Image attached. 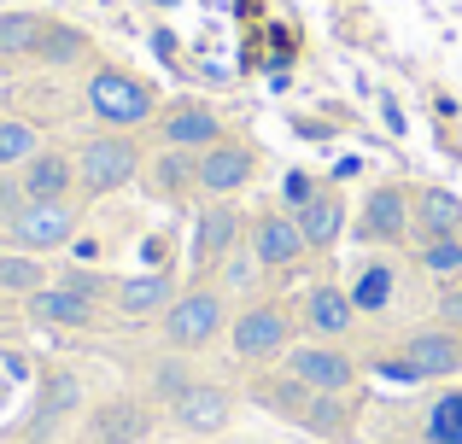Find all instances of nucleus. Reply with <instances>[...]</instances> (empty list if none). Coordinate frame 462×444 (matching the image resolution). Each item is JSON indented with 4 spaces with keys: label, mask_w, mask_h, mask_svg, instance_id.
Listing matches in <instances>:
<instances>
[{
    "label": "nucleus",
    "mask_w": 462,
    "mask_h": 444,
    "mask_svg": "<svg viewBox=\"0 0 462 444\" xmlns=\"http://www.w3.org/2000/svg\"><path fill=\"white\" fill-rule=\"evenodd\" d=\"M252 176H258V152L235 135H223L217 147L199 152V194L205 199H235L240 187H252Z\"/></svg>",
    "instance_id": "423d86ee"
},
{
    "label": "nucleus",
    "mask_w": 462,
    "mask_h": 444,
    "mask_svg": "<svg viewBox=\"0 0 462 444\" xmlns=\"http://www.w3.org/2000/svg\"><path fill=\"white\" fill-rule=\"evenodd\" d=\"M147 403L135 398H112L100 403V415H94V444H141L147 439Z\"/></svg>",
    "instance_id": "412c9836"
},
{
    "label": "nucleus",
    "mask_w": 462,
    "mask_h": 444,
    "mask_svg": "<svg viewBox=\"0 0 462 444\" xmlns=\"http://www.w3.org/2000/svg\"><path fill=\"white\" fill-rule=\"evenodd\" d=\"M287 375L305 380L310 392H351V386H357V363H351L334 340L293 345V351H287Z\"/></svg>",
    "instance_id": "0eeeda50"
},
{
    "label": "nucleus",
    "mask_w": 462,
    "mask_h": 444,
    "mask_svg": "<svg viewBox=\"0 0 462 444\" xmlns=\"http://www.w3.org/2000/svg\"><path fill=\"white\" fill-rule=\"evenodd\" d=\"M152 123H158V140H164V147H181V152H205V147L223 140V117L205 100H176V105H164Z\"/></svg>",
    "instance_id": "9d476101"
},
{
    "label": "nucleus",
    "mask_w": 462,
    "mask_h": 444,
    "mask_svg": "<svg viewBox=\"0 0 462 444\" xmlns=\"http://www.w3.org/2000/svg\"><path fill=\"white\" fill-rule=\"evenodd\" d=\"M346 293H351V304H357V316H381V310L393 304V293H398L393 263H363L357 281H351Z\"/></svg>",
    "instance_id": "4be33fe9"
},
{
    "label": "nucleus",
    "mask_w": 462,
    "mask_h": 444,
    "mask_svg": "<svg viewBox=\"0 0 462 444\" xmlns=\"http://www.w3.org/2000/svg\"><path fill=\"white\" fill-rule=\"evenodd\" d=\"M141 159H147V152L129 135L106 129V135H94V140L77 147V187L82 194H117V187H129L141 176Z\"/></svg>",
    "instance_id": "f03ea898"
},
{
    "label": "nucleus",
    "mask_w": 462,
    "mask_h": 444,
    "mask_svg": "<svg viewBox=\"0 0 462 444\" xmlns=\"http://www.w3.org/2000/svg\"><path fill=\"white\" fill-rule=\"evenodd\" d=\"M252 258H258V269H293L299 258H305V234H299V217L293 211H263L258 222H252Z\"/></svg>",
    "instance_id": "ddd939ff"
},
{
    "label": "nucleus",
    "mask_w": 462,
    "mask_h": 444,
    "mask_svg": "<svg viewBox=\"0 0 462 444\" xmlns=\"http://www.w3.org/2000/svg\"><path fill=\"white\" fill-rule=\"evenodd\" d=\"M112 298H117V310L124 316H164L170 304H176V281H170L164 269H147V275H124V281L112 286Z\"/></svg>",
    "instance_id": "a211bd4d"
},
{
    "label": "nucleus",
    "mask_w": 462,
    "mask_h": 444,
    "mask_svg": "<svg viewBox=\"0 0 462 444\" xmlns=\"http://www.w3.org/2000/svg\"><path fill=\"white\" fill-rule=\"evenodd\" d=\"M188 386H193V375H188L181 363H158V375H152V392H158V398H170V403H176Z\"/></svg>",
    "instance_id": "2f4dec72"
},
{
    "label": "nucleus",
    "mask_w": 462,
    "mask_h": 444,
    "mask_svg": "<svg viewBox=\"0 0 462 444\" xmlns=\"http://www.w3.org/2000/svg\"><path fill=\"white\" fill-rule=\"evenodd\" d=\"M23 205H30V194H23V182H18L12 170H0V222H12V217H18Z\"/></svg>",
    "instance_id": "72a5a7b5"
},
{
    "label": "nucleus",
    "mask_w": 462,
    "mask_h": 444,
    "mask_svg": "<svg viewBox=\"0 0 462 444\" xmlns=\"http://www.w3.org/2000/svg\"><path fill=\"white\" fill-rule=\"evenodd\" d=\"M228 351L240 357V363H275V357L293 351V316H287L282 304H252L240 310L235 322H228Z\"/></svg>",
    "instance_id": "20e7f679"
},
{
    "label": "nucleus",
    "mask_w": 462,
    "mask_h": 444,
    "mask_svg": "<svg viewBox=\"0 0 462 444\" xmlns=\"http://www.w3.org/2000/svg\"><path fill=\"white\" fill-rule=\"evenodd\" d=\"M18 182H23V194H30V199H70V187H77V152L42 147L18 170Z\"/></svg>",
    "instance_id": "dca6fc26"
},
{
    "label": "nucleus",
    "mask_w": 462,
    "mask_h": 444,
    "mask_svg": "<svg viewBox=\"0 0 462 444\" xmlns=\"http://www.w3.org/2000/svg\"><path fill=\"white\" fill-rule=\"evenodd\" d=\"M42 286H47V263L35 258V251H18V246H12L6 258H0V293L30 298V293H42Z\"/></svg>",
    "instance_id": "a878e982"
},
{
    "label": "nucleus",
    "mask_w": 462,
    "mask_h": 444,
    "mask_svg": "<svg viewBox=\"0 0 462 444\" xmlns=\"http://www.w3.org/2000/svg\"><path fill=\"white\" fill-rule=\"evenodd\" d=\"M299 421H305L316 439H346L351 433V403H346V392H310V403H305V415H299Z\"/></svg>",
    "instance_id": "b1692460"
},
{
    "label": "nucleus",
    "mask_w": 462,
    "mask_h": 444,
    "mask_svg": "<svg viewBox=\"0 0 462 444\" xmlns=\"http://www.w3.org/2000/svg\"><path fill=\"white\" fill-rule=\"evenodd\" d=\"M59 286H70V293L94 298V304L106 298V275H100V269H65V275H59Z\"/></svg>",
    "instance_id": "473e14b6"
},
{
    "label": "nucleus",
    "mask_w": 462,
    "mask_h": 444,
    "mask_svg": "<svg viewBox=\"0 0 462 444\" xmlns=\"http://www.w3.org/2000/svg\"><path fill=\"white\" fill-rule=\"evenodd\" d=\"M77 222H82V211L70 205V199H30V205L18 211V217L6 222V240L18 251H59V246H70V234H77Z\"/></svg>",
    "instance_id": "39448f33"
},
{
    "label": "nucleus",
    "mask_w": 462,
    "mask_h": 444,
    "mask_svg": "<svg viewBox=\"0 0 462 444\" xmlns=\"http://www.w3.org/2000/svg\"><path fill=\"white\" fill-rule=\"evenodd\" d=\"M240 246V211L228 205V199H211V205L193 217V275H211L223 269V258Z\"/></svg>",
    "instance_id": "1a4fd4ad"
},
{
    "label": "nucleus",
    "mask_w": 462,
    "mask_h": 444,
    "mask_svg": "<svg viewBox=\"0 0 462 444\" xmlns=\"http://www.w3.org/2000/svg\"><path fill=\"white\" fill-rule=\"evenodd\" d=\"M35 59L42 65H82L88 59V35L77 30V23H65V18H47V30H42V41H35Z\"/></svg>",
    "instance_id": "5701e85b"
},
{
    "label": "nucleus",
    "mask_w": 462,
    "mask_h": 444,
    "mask_svg": "<svg viewBox=\"0 0 462 444\" xmlns=\"http://www.w3.org/2000/svg\"><path fill=\"white\" fill-rule=\"evenodd\" d=\"M421 269L439 275V281H462V234H439V240H421Z\"/></svg>",
    "instance_id": "c85d7f7f"
},
{
    "label": "nucleus",
    "mask_w": 462,
    "mask_h": 444,
    "mask_svg": "<svg viewBox=\"0 0 462 444\" xmlns=\"http://www.w3.org/2000/svg\"><path fill=\"white\" fill-rule=\"evenodd\" d=\"M293 217H299V234H305L310 251H334L339 228H346V199H339L334 187H316V199H310V205H299Z\"/></svg>",
    "instance_id": "aec40b11"
},
{
    "label": "nucleus",
    "mask_w": 462,
    "mask_h": 444,
    "mask_svg": "<svg viewBox=\"0 0 462 444\" xmlns=\"http://www.w3.org/2000/svg\"><path fill=\"white\" fill-rule=\"evenodd\" d=\"M147 182L158 199H188L199 194V152H181V147H158L147 159Z\"/></svg>",
    "instance_id": "6ab92c4d"
},
{
    "label": "nucleus",
    "mask_w": 462,
    "mask_h": 444,
    "mask_svg": "<svg viewBox=\"0 0 462 444\" xmlns=\"http://www.w3.org/2000/svg\"><path fill=\"white\" fill-rule=\"evenodd\" d=\"M282 199H287V211L310 205V199H316V182H310L305 170H293V176H287V182H282Z\"/></svg>",
    "instance_id": "f704fd0d"
},
{
    "label": "nucleus",
    "mask_w": 462,
    "mask_h": 444,
    "mask_svg": "<svg viewBox=\"0 0 462 444\" xmlns=\"http://www.w3.org/2000/svg\"><path fill=\"white\" fill-rule=\"evenodd\" d=\"M77 403H82L77 375H53V380H47V392H42V410H35V439H42L53 421H65V415L77 410Z\"/></svg>",
    "instance_id": "cd10ccee"
},
{
    "label": "nucleus",
    "mask_w": 462,
    "mask_h": 444,
    "mask_svg": "<svg viewBox=\"0 0 462 444\" xmlns=\"http://www.w3.org/2000/svg\"><path fill=\"white\" fill-rule=\"evenodd\" d=\"M398 357L410 363V380H451L462 375V333L457 328H416L404 345H398Z\"/></svg>",
    "instance_id": "6e6552de"
},
{
    "label": "nucleus",
    "mask_w": 462,
    "mask_h": 444,
    "mask_svg": "<svg viewBox=\"0 0 462 444\" xmlns=\"http://www.w3.org/2000/svg\"><path fill=\"white\" fill-rule=\"evenodd\" d=\"M6 246H12V240H6V234H0V258H6Z\"/></svg>",
    "instance_id": "e433bc0d"
},
{
    "label": "nucleus",
    "mask_w": 462,
    "mask_h": 444,
    "mask_svg": "<svg viewBox=\"0 0 462 444\" xmlns=\"http://www.w3.org/2000/svg\"><path fill=\"white\" fill-rule=\"evenodd\" d=\"M363 240H381V246L410 240V194L398 182L374 187V194L363 199Z\"/></svg>",
    "instance_id": "4468645a"
},
{
    "label": "nucleus",
    "mask_w": 462,
    "mask_h": 444,
    "mask_svg": "<svg viewBox=\"0 0 462 444\" xmlns=\"http://www.w3.org/2000/svg\"><path fill=\"white\" fill-rule=\"evenodd\" d=\"M428 433L433 444H462V392H445L428 415Z\"/></svg>",
    "instance_id": "7c9ffc66"
},
{
    "label": "nucleus",
    "mask_w": 462,
    "mask_h": 444,
    "mask_svg": "<svg viewBox=\"0 0 462 444\" xmlns=\"http://www.w3.org/2000/svg\"><path fill=\"white\" fill-rule=\"evenodd\" d=\"M223 328H228V304H223L217 286L176 293V304L164 310V345H170V351H205Z\"/></svg>",
    "instance_id": "7ed1b4c3"
},
{
    "label": "nucleus",
    "mask_w": 462,
    "mask_h": 444,
    "mask_svg": "<svg viewBox=\"0 0 462 444\" xmlns=\"http://www.w3.org/2000/svg\"><path fill=\"white\" fill-rule=\"evenodd\" d=\"M82 100H88L94 123L100 129H117V135H129V129L152 123L158 117V94L152 82H141L135 70H117V65H100L88 77V88H82Z\"/></svg>",
    "instance_id": "f257e3e1"
},
{
    "label": "nucleus",
    "mask_w": 462,
    "mask_h": 444,
    "mask_svg": "<svg viewBox=\"0 0 462 444\" xmlns=\"http://www.w3.org/2000/svg\"><path fill=\"white\" fill-rule=\"evenodd\" d=\"M410 234L416 240L462 234V199L451 187H416V194H410Z\"/></svg>",
    "instance_id": "2eb2a0df"
},
{
    "label": "nucleus",
    "mask_w": 462,
    "mask_h": 444,
    "mask_svg": "<svg viewBox=\"0 0 462 444\" xmlns=\"http://www.w3.org/2000/svg\"><path fill=\"white\" fill-rule=\"evenodd\" d=\"M23 316H30L35 328L82 333V328H94V322H100V304H94V298H82V293H70V286H59V281H47L42 293L23 298Z\"/></svg>",
    "instance_id": "f8f14e48"
},
{
    "label": "nucleus",
    "mask_w": 462,
    "mask_h": 444,
    "mask_svg": "<svg viewBox=\"0 0 462 444\" xmlns=\"http://www.w3.org/2000/svg\"><path fill=\"white\" fill-rule=\"evenodd\" d=\"M42 152V135L23 117H0V170H23V164Z\"/></svg>",
    "instance_id": "bb28decb"
},
{
    "label": "nucleus",
    "mask_w": 462,
    "mask_h": 444,
    "mask_svg": "<svg viewBox=\"0 0 462 444\" xmlns=\"http://www.w3.org/2000/svg\"><path fill=\"white\" fill-rule=\"evenodd\" d=\"M258 398L270 403V410H287L299 421V415H305V403H310V386H305V380H293V375H282V380H263Z\"/></svg>",
    "instance_id": "c756f323"
},
{
    "label": "nucleus",
    "mask_w": 462,
    "mask_h": 444,
    "mask_svg": "<svg viewBox=\"0 0 462 444\" xmlns=\"http://www.w3.org/2000/svg\"><path fill=\"white\" fill-rule=\"evenodd\" d=\"M42 30H47L42 12H0V65L6 59H35Z\"/></svg>",
    "instance_id": "393cba45"
},
{
    "label": "nucleus",
    "mask_w": 462,
    "mask_h": 444,
    "mask_svg": "<svg viewBox=\"0 0 462 444\" xmlns=\"http://www.w3.org/2000/svg\"><path fill=\"white\" fill-rule=\"evenodd\" d=\"M351 322H357V304H351L346 286L322 281V286H310V293H305V328L316 333V340H346Z\"/></svg>",
    "instance_id": "f3484780"
},
{
    "label": "nucleus",
    "mask_w": 462,
    "mask_h": 444,
    "mask_svg": "<svg viewBox=\"0 0 462 444\" xmlns=\"http://www.w3.org/2000/svg\"><path fill=\"white\" fill-rule=\"evenodd\" d=\"M170 421H176L181 433H193V439H217L228 421H235V398H228L223 386H205V380H193V386L181 392L176 403H170Z\"/></svg>",
    "instance_id": "9b49d317"
},
{
    "label": "nucleus",
    "mask_w": 462,
    "mask_h": 444,
    "mask_svg": "<svg viewBox=\"0 0 462 444\" xmlns=\"http://www.w3.org/2000/svg\"><path fill=\"white\" fill-rule=\"evenodd\" d=\"M439 322H445V328H457V333H462V281H451V286L439 293Z\"/></svg>",
    "instance_id": "c9c22d12"
}]
</instances>
